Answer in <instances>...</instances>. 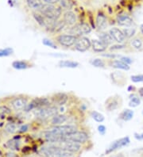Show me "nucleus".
<instances>
[{
	"mask_svg": "<svg viewBox=\"0 0 143 157\" xmlns=\"http://www.w3.org/2000/svg\"><path fill=\"white\" fill-rule=\"evenodd\" d=\"M60 146L68 151H70L72 153H78L80 150L82 149V144H79L77 142L71 141V140H64L59 144H55Z\"/></svg>",
	"mask_w": 143,
	"mask_h": 157,
	"instance_id": "f8f14e48",
	"label": "nucleus"
},
{
	"mask_svg": "<svg viewBox=\"0 0 143 157\" xmlns=\"http://www.w3.org/2000/svg\"><path fill=\"white\" fill-rule=\"evenodd\" d=\"M122 32L126 36V38H131L132 36L135 34L136 29L135 28H132V27H126L122 29Z\"/></svg>",
	"mask_w": 143,
	"mask_h": 157,
	"instance_id": "c9c22d12",
	"label": "nucleus"
},
{
	"mask_svg": "<svg viewBox=\"0 0 143 157\" xmlns=\"http://www.w3.org/2000/svg\"><path fill=\"white\" fill-rule=\"evenodd\" d=\"M130 140L129 136H125V137L120 138V139H118V140H114V142H112L110 146L107 147L106 151H105V154L106 155H108V154L112 153L113 151H116L118 149H121L122 147H126L128 144H130Z\"/></svg>",
	"mask_w": 143,
	"mask_h": 157,
	"instance_id": "9d476101",
	"label": "nucleus"
},
{
	"mask_svg": "<svg viewBox=\"0 0 143 157\" xmlns=\"http://www.w3.org/2000/svg\"><path fill=\"white\" fill-rule=\"evenodd\" d=\"M62 20L67 26H73L77 23V16L73 10H67L62 15Z\"/></svg>",
	"mask_w": 143,
	"mask_h": 157,
	"instance_id": "f3484780",
	"label": "nucleus"
},
{
	"mask_svg": "<svg viewBox=\"0 0 143 157\" xmlns=\"http://www.w3.org/2000/svg\"><path fill=\"white\" fill-rule=\"evenodd\" d=\"M68 121H69V117L67 115L57 113L54 117L50 119V124L52 126L61 125V124H65V123H66Z\"/></svg>",
	"mask_w": 143,
	"mask_h": 157,
	"instance_id": "b1692460",
	"label": "nucleus"
},
{
	"mask_svg": "<svg viewBox=\"0 0 143 157\" xmlns=\"http://www.w3.org/2000/svg\"><path fill=\"white\" fill-rule=\"evenodd\" d=\"M6 157H18L17 155L12 153V152H10V153L6 154Z\"/></svg>",
	"mask_w": 143,
	"mask_h": 157,
	"instance_id": "09e8293b",
	"label": "nucleus"
},
{
	"mask_svg": "<svg viewBox=\"0 0 143 157\" xmlns=\"http://www.w3.org/2000/svg\"><path fill=\"white\" fill-rule=\"evenodd\" d=\"M32 15L33 17L36 21V22L39 25V26H41L42 28H44L46 29L50 19H48L47 17H46L40 12L38 11H32Z\"/></svg>",
	"mask_w": 143,
	"mask_h": 157,
	"instance_id": "aec40b11",
	"label": "nucleus"
},
{
	"mask_svg": "<svg viewBox=\"0 0 143 157\" xmlns=\"http://www.w3.org/2000/svg\"><path fill=\"white\" fill-rule=\"evenodd\" d=\"M107 62L104 61L103 59H100V58H96V59H92L91 61V64L94 66L95 67H100V68H103L106 66Z\"/></svg>",
	"mask_w": 143,
	"mask_h": 157,
	"instance_id": "72a5a7b5",
	"label": "nucleus"
},
{
	"mask_svg": "<svg viewBox=\"0 0 143 157\" xmlns=\"http://www.w3.org/2000/svg\"><path fill=\"white\" fill-rule=\"evenodd\" d=\"M108 46L101 41L99 39L92 40V48L95 52H103L107 49Z\"/></svg>",
	"mask_w": 143,
	"mask_h": 157,
	"instance_id": "a878e982",
	"label": "nucleus"
},
{
	"mask_svg": "<svg viewBox=\"0 0 143 157\" xmlns=\"http://www.w3.org/2000/svg\"><path fill=\"white\" fill-rule=\"evenodd\" d=\"M78 130V127L75 124H61L57 126H52V128L46 130L49 133L57 135L60 136H66L68 135L76 132Z\"/></svg>",
	"mask_w": 143,
	"mask_h": 157,
	"instance_id": "39448f33",
	"label": "nucleus"
},
{
	"mask_svg": "<svg viewBox=\"0 0 143 157\" xmlns=\"http://www.w3.org/2000/svg\"><path fill=\"white\" fill-rule=\"evenodd\" d=\"M36 117L37 120L41 121H49L52 117H54L58 113V107L56 105H51L44 108H41L32 112Z\"/></svg>",
	"mask_w": 143,
	"mask_h": 157,
	"instance_id": "7ed1b4c3",
	"label": "nucleus"
},
{
	"mask_svg": "<svg viewBox=\"0 0 143 157\" xmlns=\"http://www.w3.org/2000/svg\"><path fill=\"white\" fill-rule=\"evenodd\" d=\"M133 114H134L133 110H131V109H124L123 111L119 114V119H121L122 121H130V120L133 118Z\"/></svg>",
	"mask_w": 143,
	"mask_h": 157,
	"instance_id": "c756f323",
	"label": "nucleus"
},
{
	"mask_svg": "<svg viewBox=\"0 0 143 157\" xmlns=\"http://www.w3.org/2000/svg\"><path fill=\"white\" fill-rule=\"evenodd\" d=\"M108 26V19L105 13L103 12L99 11L96 15V19H95V27L97 28L98 30L100 32H103L107 29Z\"/></svg>",
	"mask_w": 143,
	"mask_h": 157,
	"instance_id": "2eb2a0df",
	"label": "nucleus"
},
{
	"mask_svg": "<svg viewBox=\"0 0 143 157\" xmlns=\"http://www.w3.org/2000/svg\"><path fill=\"white\" fill-rule=\"evenodd\" d=\"M116 21L118 25L123 26L125 28L126 27H131L133 24V21L132 17L126 13H119L117 15Z\"/></svg>",
	"mask_w": 143,
	"mask_h": 157,
	"instance_id": "a211bd4d",
	"label": "nucleus"
},
{
	"mask_svg": "<svg viewBox=\"0 0 143 157\" xmlns=\"http://www.w3.org/2000/svg\"><path fill=\"white\" fill-rule=\"evenodd\" d=\"M40 151L45 157H75V154L66 151L55 144L43 146L41 147Z\"/></svg>",
	"mask_w": 143,
	"mask_h": 157,
	"instance_id": "f03ea898",
	"label": "nucleus"
},
{
	"mask_svg": "<svg viewBox=\"0 0 143 157\" xmlns=\"http://www.w3.org/2000/svg\"><path fill=\"white\" fill-rule=\"evenodd\" d=\"M11 66L13 68L16 70H26V69L30 68L34 66L30 61L26 60V59H22V60H14L12 62Z\"/></svg>",
	"mask_w": 143,
	"mask_h": 157,
	"instance_id": "5701e85b",
	"label": "nucleus"
},
{
	"mask_svg": "<svg viewBox=\"0 0 143 157\" xmlns=\"http://www.w3.org/2000/svg\"><path fill=\"white\" fill-rule=\"evenodd\" d=\"M107 63L110 67H114L115 69H118V70L128 71L130 68V65L123 63L122 61H121L120 59H108L107 61Z\"/></svg>",
	"mask_w": 143,
	"mask_h": 157,
	"instance_id": "412c9836",
	"label": "nucleus"
},
{
	"mask_svg": "<svg viewBox=\"0 0 143 157\" xmlns=\"http://www.w3.org/2000/svg\"><path fill=\"white\" fill-rule=\"evenodd\" d=\"M14 53V49L12 48H0V57H6Z\"/></svg>",
	"mask_w": 143,
	"mask_h": 157,
	"instance_id": "e433bc0d",
	"label": "nucleus"
},
{
	"mask_svg": "<svg viewBox=\"0 0 143 157\" xmlns=\"http://www.w3.org/2000/svg\"><path fill=\"white\" fill-rule=\"evenodd\" d=\"M113 157H119V156H113Z\"/></svg>",
	"mask_w": 143,
	"mask_h": 157,
	"instance_id": "603ef678",
	"label": "nucleus"
},
{
	"mask_svg": "<svg viewBox=\"0 0 143 157\" xmlns=\"http://www.w3.org/2000/svg\"><path fill=\"white\" fill-rule=\"evenodd\" d=\"M108 33L111 34L114 41H116L118 44H122L126 40V36L124 35L122 29H120L117 27H112L109 29Z\"/></svg>",
	"mask_w": 143,
	"mask_h": 157,
	"instance_id": "dca6fc26",
	"label": "nucleus"
},
{
	"mask_svg": "<svg viewBox=\"0 0 143 157\" xmlns=\"http://www.w3.org/2000/svg\"><path fill=\"white\" fill-rule=\"evenodd\" d=\"M92 29V26L90 25L89 23L80 21V22L76 23L73 26L69 27L68 32L69 34L73 35L76 37H80V36H85L91 33Z\"/></svg>",
	"mask_w": 143,
	"mask_h": 157,
	"instance_id": "423d86ee",
	"label": "nucleus"
},
{
	"mask_svg": "<svg viewBox=\"0 0 143 157\" xmlns=\"http://www.w3.org/2000/svg\"><path fill=\"white\" fill-rule=\"evenodd\" d=\"M13 114L14 111L9 105L3 102L0 104V120L1 121H7L10 117L13 116Z\"/></svg>",
	"mask_w": 143,
	"mask_h": 157,
	"instance_id": "6ab92c4d",
	"label": "nucleus"
},
{
	"mask_svg": "<svg viewBox=\"0 0 143 157\" xmlns=\"http://www.w3.org/2000/svg\"><path fill=\"white\" fill-rule=\"evenodd\" d=\"M59 4L61 9L66 10V11L72 10V8L74 6L73 0H60Z\"/></svg>",
	"mask_w": 143,
	"mask_h": 157,
	"instance_id": "7c9ffc66",
	"label": "nucleus"
},
{
	"mask_svg": "<svg viewBox=\"0 0 143 157\" xmlns=\"http://www.w3.org/2000/svg\"><path fill=\"white\" fill-rule=\"evenodd\" d=\"M42 44L44 45L47 46V47H50V48H54V49H57V44L54 41V40H50L49 38H44L42 40Z\"/></svg>",
	"mask_w": 143,
	"mask_h": 157,
	"instance_id": "4c0bfd02",
	"label": "nucleus"
},
{
	"mask_svg": "<svg viewBox=\"0 0 143 157\" xmlns=\"http://www.w3.org/2000/svg\"><path fill=\"white\" fill-rule=\"evenodd\" d=\"M5 122H6V121H1L0 120V131L2 130V128H3L4 124H5Z\"/></svg>",
	"mask_w": 143,
	"mask_h": 157,
	"instance_id": "de8ad7c7",
	"label": "nucleus"
},
{
	"mask_svg": "<svg viewBox=\"0 0 143 157\" xmlns=\"http://www.w3.org/2000/svg\"><path fill=\"white\" fill-rule=\"evenodd\" d=\"M39 12L45 17H47L48 19L54 20V21L59 20L60 17L62 16V9L61 6L51 5V4L45 3Z\"/></svg>",
	"mask_w": 143,
	"mask_h": 157,
	"instance_id": "20e7f679",
	"label": "nucleus"
},
{
	"mask_svg": "<svg viewBox=\"0 0 143 157\" xmlns=\"http://www.w3.org/2000/svg\"><path fill=\"white\" fill-rule=\"evenodd\" d=\"M99 39L101 41H103L104 44H107V46L109 45H112V44L114 43V39L112 38V36H111V34L109 33H107V32H101V33L99 34Z\"/></svg>",
	"mask_w": 143,
	"mask_h": 157,
	"instance_id": "c85d7f7f",
	"label": "nucleus"
},
{
	"mask_svg": "<svg viewBox=\"0 0 143 157\" xmlns=\"http://www.w3.org/2000/svg\"><path fill=\"white\" fill-rule=\"evenodd\" d=\"M20 126V123L17 122L16 121L12 120V116L8 119L7 121H6L5 124H4L3 128H2V131L4 132H6L8 135H14L17 133L18 128Z\"/></svg>",
	"mask_w": 143,
	"mask_h": 157,
	"instance_id": "4468645a",
	"label": "nucleus"
},
{
	"mask_svg": "<svg viewBox=\"0 0 143 157\" xmlns=\"http://www.w3.org/2000/svg\"><path fill=\"white\" fill-rule=\"evenodd\" d=\"M80 63L73 60H69V59H62L58 62V66L63 68H76L79 67Z\"/></svg>",
	"mask_w": 143,
	"mask_h": 157,
	"instance_id": "cd10ccee",
	"label": "nucleus"
},
{
	"mask_svg": "<svg viewBox=\"0 0 143 157\" xmlns=\"http://www.w3.org/2000/svg\"><path fill=\"white\" fill-rule=\"evenodd\" d=\"M78 37L71 35L69 33H60L56 35L54 37V41L60 46L65 48H71L75 45Z\"/></svg>",
	"mask_w": 143,
	"mask_h": 157,
	"instance_id": "6e6552de",
	"label": "nucleus"
},
{
	"mask_svg": "<svg viewBox=\"0 0 143 157\" xmlns=\"http://www.w3.org/2000/svg\"><path fill=\"white\" fill-rule=\"evenodd\" d=\"M97 128H98V132H99V133L100 135H102V136H103V135L106 133L107 128H106V126L103 125V124H99Z\"/></svg>",
	"mask_w": 143,
	"mask_h": 157,
	"instance_id": "37998d69",
	"label": "nucleus"
},
{
	"mask_svg": "<svg viewBox=\"0 0 143 157\" xmlns=\"http://www.w3.org/2000/svg\"><path fill=\"white\" fill-rule=\"evenodd\" d=\"M74 48L76 51L80 52H86L92 48V40L85 36H80L76 40Z\"/></svg>",
	"mask_w": 143,
	"mask_h": 157,
	"instance_id": "9b49d317",
	"label": "nucleus"
},
{
	"mask_svg": "<svg viewBox=\"0 0 143 157\" xmlns=\"http://www.w3.org/2000/svg\"><path fill=\"white\" fill-rule=\"evenodd\" d=\"M134 137H135V139H137V140H143V132L141 134H138V133L135 132V133H134Z\"/></svg>",
	"mask_w": 143,
	"mask_h": 157,
	"instance_id": "a18cd8bd",
	"label": "nucleus"
},
{
	"mask_svg": "<svg viewBox=\"0 0 143 157\" xmlns=\"http://www.w3.org/2000/svg\"><path fill=\"white\" fill-rule=\"evenodd\" d=\"M51 105H53V104H52L50 98L37 97V98H31L24 112H33L36 109L50 106Z\"/></svg>",
	"mask_w": 143,
	"mask_h": 157,
	"instance_id": "0eeeda50",
	"label": "nucleus"
},
{
	"mask_svg": "<svg viewBox=\"0 0 143 157\" xmlns=\"http://www.w3.org/2000/svg\"><path fill=\"white\" fill-rule=\"evenodd\" d=\"M126 48V45L123 44H112V45L109 48L111 51H115V50H121Z\"/></svg>",
	"mask_w": 143,
	"mask_h": 157,
	"instance_id": "ea45409f",
	"label": "nucleus"
},
{
	"mask_svg": "<svg viewBox=\"0 0 143 157\" xmlns=\"http://www.w3.org/2000/svg\"><path fill=\"white\" fill-rule=\"evenodd\" d=\"M26 1L28 7L31 9L32 11L39 12L45 4L43 0H26Z\"/></svg>",
	"mask_w": 143,
	"mask_h": 157,
	"instance_id": "bb28decb",
	"label": "nucleus"
},
{
	"mask_svg": "<svg viewBox=\"0 0 143 157\" xmlns=\"http://www.w3.org/2000/svg\"><path fill=\"white\" fill-rule=\"evenodd\" d=\"M138 94L141 98H143V87L138 89Z\"/></svg>",
	"mask_w": 143,
	"mask_h": 157,
	"instance_id": "49530a36",
	"label": "nucleus"
},
{
	"mask_svg": "<svg viewBox=\"0 0 143 157\" xmlns=\"http://www.w3.org/2000/svg\"><path fill=\"white\" fill-rule=\"evenodd\" d=\"M30 124H28V123H26V124H22L19 126L17 133L18 134L26 133V132L30 130Z\"/></svg>",
	"mask_w": 143,
	"mask_h": 157,
	"instance_id": "58836bf2",
	"label": "nucleus"
},
{
	"mask_svg": "<svg viewBox=\"0 0 143 157\" xmlns=\"http://www.w3.org/2000/svg\"><path fill=\"white\" fill-rule=\"evenodd\" d=\"M140 31H141V35H142V36H143V24H142V25H140Z\"/></svg>",
	"mask_w": 143,
	"mask_h": 157,
	"instance_id": "3c124183",
	"label": "nucleus"
},
{
	"mask_svg": "<svg viewBox=\"0 0 143 157\" xmlns=\"http://www.w3.org/2000/svg\"><path fill=\"white\" fill-rule=\"evenodd\" d=\"M118 59H120L121 61H122L123 63H126L128 65H130L132 63H133V60H132L131 58L128 57V56H121V57L119 58Z\"/></svg>",
	"mask_w": 143,
	"mask_h": 157,
	"instance_id": "79ce46f5",
	"label": "nucleus"
},
{
	"mask_svg": "<svg viewBox=\"0 0 143 157\" xmlns=\"http://www.w3.org/2000/svg\"><path fill=\"white\" fill-rule=\"evenodd\" d=\"M130 78L133 82H143V75H132Z\"/></svg>",
	"mask_w": 143,
	"mask_h": 157,
	"instance_id": "a19ab883",
	"label": "nucleus"
},
{
	"mask_svg": "<svg viewBox=\"0 0 143 157\" xmlns=\"http://www.w3.org/2000/svg\"><path fill=\"white\" fill-rule=\"evenodd\" d=\"M120 106L118 97H111L106 101L105 107L108 111H114Z\"/></svg>",
	"mask_w": 143,
	"mask_h": 157,
	"instance_id": "393cba45",
	"label": "nucleus"
},
{
	"mask_svg": "<svg viewBox=\"0 0 143 157\" xmlns=\"http://www.w3.org/2000/svg\"><path fill=\"white\" fill-rule=\"evenodd\" d=\"M89 140V136L85 131H79L77 130L76 132H73L71 134L64 137V140H71V141L77 142L79 144H85Z\"/></svg>",
	"mask_w": 143,
	"mask_h": 157,
	"instance_id": "1a4fd4ad",
	"label": "nucleus"
},
{
	"mask_svg": "<svg viewBox=\"0 0 143 157\" xmlns=\"http://www.w3.org/2000/svg\"><path fill=\"white\" fill-rule=\"evenodd\" d=\"M141 104V99L137 94H131L130 96L129 106L130 107H137Z\"/></svg>",
	"mask_w": 143,
	"mask_h": 157,
	"instance_id": "2f4dec72",
	"label": "nucleus"
},
{
	"mask_svg": "<svg viewBox=\"0 0 143 157\" xmlns=\"http://www.w3.org/2000/svg\"><path fill=\"white\" fill-rule=\"evenodd\" d=\"M130 44L133 48L137 50H140L142 47V40L138 37H134L130 40Z\"/></svg>",
	"mask_w": 143,
	"mask_h": 157,
	"instance_id": "f704fd0d",
	"label": "nucleus"
},
{
	"mask_svg": "<svg viewBox=\"0 0 143 157\" xmlns=\"http://www.w3.org/2000/svg\"><path fill=\"white\" fill-rule=\"evenodd\" d=\"M20 140H21V136H20V134H18V136H14L12 139L8 140L5 146L11 151H18L20 149V143H21Z\"/></svg>",
	"mask_w": 143,
	"mask_h": 157,
	"instance_id": "4be33fe9",
	"label": "nucleus"
},
{
	"mask_svg": "<svg viewBox=\"0 0 143 157\" xmlns=\"http://www.w3.org/2000/svg\"><path fill=\"white\" fill-rule=\"evenodd\" d=\"M134 90V87L133 86H130L128 87V91H133Z\"/></svg>",
	"mask_w": 143,
	"mask_h": 157,
	"instance_id": "8fccbe9b",
	"label": "nucleus"
},
{
	"mask_svg": "<svg viewBox=\"0 0 143 157\" xmlns=\"http://www.w3.org/2000/svg\"><path fill=\"white\" fill-rule=\"evenodd\" d=\"M45 3L51 4V5H55L60 2V0H43Z\"/></svg>",
	"mask_w": 143,
	"mask_h": 157,
	"instance_id": "c03bdc74",
	"label": "nucleus"
},
{
	"mask_svg": "<svg viewBox=\"0 0 143 157\" xmlns=\"http://www.w3.org/2000/svg\"><path fill=\"white\" fill-rule=\"evenodd\" d=\"M52 104L54 105H56L57 107L62 106L68 103L69 100V96L64 92H59V93H56L54 95L50 97Z\"/></svg>",
	"mask_w": 143,
	"mask_h": 157,
	"instance_id": "ddd939ff",
	"label": "nucleus"
},
{
	"mask_svg": "<svg viewBox=\"0 0 143 157\" xmlns=\"http://www.w3.org/2000/svg\"><path fill=\"white\" fill-rule=\"evenodd\" d=\"M142 115H143V110H142Z\"/></svg>",
	"mask_w": 143,
	"mask_h": 157,
	"instance_id": "864d4df0",
	"label": "nucleus"
},
{
	"mask_svg": "<svg viewBox=\"0 0 143 157\" xmlns=\"http://www.w3.org/2000/svg\"><path fill=\"white\" fill-rule=\"evenodd\" d=\"M30 99V97L26 94H14L3 98L2 102L9 105L14 112L20 113L25 111Z\"/></svg>",
	"mask_w": 143,
	"mask_h": 157,
	"instance_id": "f257e3e1",
	"label": "nucleus"
},
{
	"mask_svg": "<svg viewBox=\"0 0 143 157\" xmlns=\"http://www.w3.org/2000/svg\"><path fill=\"white\" fill-rule=\"evenodd\" d=\"M90 115H91V117H92V118L93 119L94 121H95L98 123H102L105 120L104 116L101 113L95 111V110H92L91 113H90Z\"/></svg>",
	"mask_w": 143,
	"mask_h": 157,
	"instance_id": "473e14b6",
	"label": "nucleus"
}]
</instances>
